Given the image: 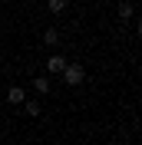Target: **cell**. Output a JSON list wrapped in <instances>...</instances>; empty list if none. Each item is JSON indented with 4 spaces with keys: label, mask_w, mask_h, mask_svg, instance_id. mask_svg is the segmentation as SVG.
Listing matches in <instances>:
<instances>
[{
    "label": "cell",
    "mask_w": 142,
    "mask_h": 145,
    "mask_svg": "<svg viewBox=\"0 0 142 145\" xmlns=\"http://www.w3.org/2000/svg\"><path fill=\"white\" fill-rule=\"evenodd\" d=\"M63 79H66V86H83L86 69H83L80 63H66V66H63Z\"/></svg>",
    "instance_id": "1"
},
{
    "label": "cell",
    "mask_w": 142,
    "mask_h": 145,
    "mask_svg": "<svg viewBox=\"0 0 142 145\" xmlns=\"http://www.w3.org/2000/svg\"><path fill=\"white\" fill-rule=\"evenodd\" d=\"M27 3H36V0H27Z\"/></svg>",
    "instance_id": "9"
},
{
    "label": "cell",
    "mask_w": 142,
    "mask_h": 145,
    "mask_svg": "<svg viewBox=\"0 0 142 145\" xmlns=\"http://www.w3.org/2000/svg\"><path fill=\"white\" fill-rule=\"evenodd\" d=\"M33 89L40 92V96H46V92H50V76H36V79H33Z\"/></svg>",
    "instance_id": "5"
},
{
    "label": "cell",
    "mask_w": 142,
    "mask_h": 145,
    "mask_svg": "<svg viewBox=\"0 0 142 145\" xmlns=\"http://www.w3.org/2000/svg\"><path fill=\"white\" fill-rule=\"evenodd\" d=\"M63 66H66V56H60V53H53L46 59V72H63Z\"/></svg>",
    "instance_id": "2"
},
{
    "label": "cell",
    "mask_w": 142,
    "mask_h": 145,
    "mask_svg": "<svg viewBox=\"0 0 142 145\" xmlns=\"http://www.w3.org/2000/svg\"><path fill=\"white\" fill-rule=\"evenodd\" d=\"M43 43H46V46H56V43H60V33H56L53 27H50V30H43Z\"/></svg>",
    "instance_id": "7"
},
{
    "label": "cell",
    "mask_w": 142,
    "mask_h": 145,
    "mask_svg": "<svg viewBox=\"0 0 142 145\" xmlns=\"http://www.w3.org/2000/svg\"><path fill=\"white\" fill-rule=\"evenodd\" d=\"M0 3H3V0H0Z\"/></svg>",
    "instance_id": "10"
},
{
    "label": "cell",
    "mask_w": 142,
    "mask_h": 145,
    "mask_svg": "<svg viewBox=\"0 0 142 145\" xmlns=\"http://www.w3.org/2000/svg\"><path fill=\"white\" fill-rule=\"evenodd\" d=\"M20 106H23V112H27L30 119H36V116H40V102H36V99H23Z\"/></svg>",
    "instance_id": "4"
},
{
    "label": "cell",
    "mask_w": 142,
    "mask_h": 145,
    "mask_svg": "<svg viewBox=\"0 0 142 145\" xmlns=\"http://www.w3.org/2000/svg\"><path fill=\"white\" fill-rule=\"evenodd\" d=\"M23 99H27V92H23V86H10V89H7V102H13V106H20Z\"/></svg>",
    "instance_id": "3"
},
{
    "label": "cell",
    "mask_w": 142,
    "mask_h": 145,
    "mask_svg": "<svg viewBox=\"0 0 142 145\" xmlns=\"http://www.w3.org/2000/svg\"><path fill=\"white\" fill-rule=\"evenodd\" d=\"M132 13H135V7L129 3V0H122V3H119V20H129Z\"/></svg>",
    "instance_id": "6"
},
{
    "label": "cell",
    "mask_w": 142,
    "mask_h": 145,
    "mask_svg": "<svg viewBox=\"0 0 142 145\" xmlns=\"http://www.w3.org/2000/svg\"><path fill=\"white\" fill-rule=\"evenodd\" d=\"M46 10L50 13H63L66 10V0H46Z\"/></svg>",
    "instance_id": "8"
}]
</instances>
